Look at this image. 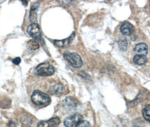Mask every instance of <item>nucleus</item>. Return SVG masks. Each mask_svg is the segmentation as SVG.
Segmentation results:
<instances>
[{
    "label": "nucleus",
    "instance_id": "obj_16",
    "mask_svg": "<svg viewBox=\"0 0 150 127\" xmlns=\"http://www.w3.org/2000/svg\"><path fill=\"white\" fill-rule=\"evenodd\" d=\"M65 90V88L64 87L63 85H60V84H58L57 85H56L54 88V92L56 94H62L63 93V92Z\"/></svg>",
    "mask_w": 150,
    "mask_h": 127
},
{
    "label": "nucleus",
    "instance_id": "obj_1",
    "mask_svg": "<svg viewBox=\"0 0 150 127\" xmlns=\"http://www.w3.org/2000/svg\"><path fill=\"white\" fill-rule=\"evenodd\" d=\"M31 100L35 105L37 106L47 105L51 101V99L48 94L38 90H35L33 92L31 96Z\"/></svg>",
    "mask_w": 150,
    "mask_h": 127
},
{
    "label": "nucleus",
    "instance_id": "obj_15",
    "mask_svg": "<svg viewBox=\"0 0 150 127\" xmlns=\"http://www.w3.org/2000/svg\"><path fill=\"white\" fill-rule=\"evenodd\" d=\"M142 114L144 118L150 121V104L147 105L143 109Z\"/></svg>",
    "mask_w": 150,
    "mask_h": 127
},
{
    "label": "nucleus",
    "instance_id": "obj_6",
    "mask_svg": "<svg viewBox=\"0 0 150 127\" xmlns=\"http://www.w3.org/2000/svg\"><path fill=\"white\" fill-rule=\"evenodd\" d=\"M75 37V33L74 32L72 34L67 38L61 40H54V44L56 46L60 48H66L70 45L74 41Z\"/></svg>",
    "mask_w": 150,
    "mask_h": 127
},
{
    "label": "nucleus",
    "instance_id": "obj_19",
    "mask_svg": "<svg viewBox=\"0 0 150 127\" xmlns=\"http://www.w3.org/2000/svg\"><path fill=\"white\" fill-rule=\"evenodd\" d=\"M22 4H23L24 5V6H27V4H28V2L27 1H22Z\"/></svg>",
    "mask_w": 150,
    "mask_h": 127
},
{
    "label": "nucleus",
    "instance_id": "obj_4",
    "mask_svg": "<svg viewBox=\"0 0 150 127\" xmlns=\"http://www.w3.org/2000/svg\"><path fill=\"white\" fill-rule=\"evenodd\" d=\"M27 32L30 37L33 38L39 41L40 42L41 41L42 43L44 42L40 28L37 23H32L30 24L27 28Z\"/></svg>",
    "mask_w": 150,
    "mask_h": 127
},
{
    "label": "nucleus",
    "instance_id": "obj_3",
    "mask_svg": "<svg viewBox=\"0 0 150 127\" xmlns=\"http://www.w3.org/2000/svg\"><path fill=\"white\" fill-rule=\"evenodd\" d=\"M63 57L74 67H80L83 66V61L81 57L76 53L66 51L63 53Z\"/></svg>",
    "mask_w": 150,
    "mask_h": 127
},
{
    "label": "nucleus",
    "instance_id": "obj_8",
    "mask_svg": "<svg viewBox=\"0 0 150 127\" xmlns=\"http://www.w3.org/2000/svg\"><path fill=\"white\" fill-rule=\"evenodd\" d=\"M120 31H121V32L124 35H126V36L130 35L133 33L134 31V27L130 23L126 22L124 23L121 25L120 27Z\"/></svg>",
    "mask_w": 150,
    "mask_h": 127
},
{
    "label": "nucleus",
    "instance_id": "obj_13",
    "mask_svg": "<svg viewBox=\"0 0 150 127\" xmlns=\"http://www.w3.org/2000/svg\"><path fill=\"white\" fill-rule=\"evenodd\" d=\"M27 48L29 50L32 51H36L40 48V45L38 41L35 40H30L27 44Z\"/></svg>",
    "mask_w": 150,
    "mask_h": 127
},
{
    "label": "nucleus",
    "instance_id": "obj_9",
    "mask_svg": "<svg viewBox=\"0 0 150 127\" xmlns=\"http://www.w3.org/2000/svg\"><path fill=\"white\" fill-rule=\"evenodd\" d=\"M134 50L138 55H146L148 52V46L144 43H139L135 45Z\"/></svg>",
    "mask_w": 150,
    "mask_h": 127
},
{
    "label": "nucleus",
    "instance_id": "obj_10",
    "mask_svg": "<svg viewBox=\"0 0 150 127\" xmlns=\"http://www.w3.org/2000/svg\"><path fill=\"white\" fill-rule=\"evenodd\" d=\"M39 7V3L36 2H35L32 7L30 8V22H34L37 19V10Z\"/></svg>",
    "mask_w": 150,
    "mask_h": 127
},
{
    "label": "nucleus",
    "instance_id": "obj_2",
    "mask_svg": "<svg viewBox=\"0 0 150 127\" xmlns=\"http://www.w3.org/2000/svg\"><path fill=\"white\" fill-rule=\"evenodd\" d=\"M54 68L49 63H42L35 70V74L40 76H50L54 74Z\"/></svg>",
    "mask_w": 150,
    "mask_h": 127
},
{
    "label": "nucleus",
    "instance_id": "obj_5",
    "mask_svg": "<svg viewBox=\"0 0 150 127\" xmlns=\"http://www.w3.org/2000/svg\"><path fill=\"white\" fill-rule=\"evenodd\" d=\"M82 120V115L79 114H75L64 120V124L66 127H77L80 122Z\"/></svg>",
    "mask_w": 150,
    "mask_h": 127
},
{
    "label": "nucleus",
    "instance_id": "obj_12",
    "mask_svg": "<svg viewBox=\"0 0 150 127\" xmlns=\"http://www.w3.org/2000/svg\"><path fill=\"white\" fill-rule=\"evenodd\" d=\"M133 61L135 64L138 65H143L146 64V63L147 62V58L146 55L137 54L133 58Z\"/></svg>",
    "mask_w": 150,
    "mask_h": 127
},
{
    "label": "nucleus",
    "instance_id": "obj_20",
    "mask_svg": "<svg viewBox=\"0 0 150 127\" xmlns=\"http://www.w3.org/2000/svg\"></svg>",
    "mask_w": 150,
    "mask_h": 127
},
{
    "label": "nucleus",
    "instance_id": "obj_17",
    "mask_svg": "<svg viewBox=\"0 0 150 127\" xmlns=\"http://www.w3.org/2000/svg\"><path fill=\"white\" fill-rule=\"evenodd\" d=\"M77 127H90V123L86 120H82L80 122Z\"/></svg>",
    "mask_w": 150,
    "mask_h": 127
},
{
    "label": "nucleus",
    "instance_id": "obj_7",
    "mask_svg": "<svg viewBox=\"0 0 150 127\" xmlns=\"http://www.w3.org/2000/svg\"><path fill=\"white\" fill-rule=\"evenodd\" d=\"M60 123V119L58 117H55L46 121L39 122L38 127H57Z\"/></svg>",
    "mask_w": 150,
    "mask_h": 127
},
{
    "label": "nucleus",
    "instance_id": "obj_14",
    "mask_svg": "<svg viewBox=\"0 0 150 127\" xmlns=\"http://www.w3.org/2000/svg\"><path fill=\"white\" fill-rule=\"evenodd\" d=\"M118 45L119 48L121 51H125L128 48V42L126 38H120L118 41Z\"/></svg>",
    "mask_w": 150,
    "mask_h": 127
},
{
    "label": "nucleus",
    "instance_id": "obj_18",
    "mask_svg": "<svg viewBox=\"0 0 150 127\" xmlns=\"http://www.w3.org/2000/svg\"><path fill=\"white\" fill-rule=\"evenodd\" d=\"M13 62L14 63V64H15V65H19L21 62V59L19 57H16L14 60H13Z\"/></svg>",
    "mask_w": 150,
    "mask_h": 127
},
{
    "label": "nucleus",
    "instance_id": "obj_11",
    "mask_svg": "<svg viewBox=\"0 0 150 127\" xmlns=\"http://www.w3.org/2000/svg\"><path fill=\"white\" fill-rule=\"evenodd\" d=\"M64 107L68 110H72L76 107L77 102L74 98L68 97L64 99Z\"/></svg>",
    "mask_w": 150,
    "mask_h": 127
}]
</instances>
